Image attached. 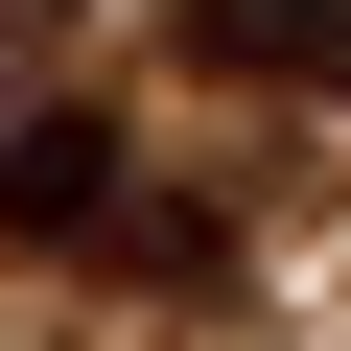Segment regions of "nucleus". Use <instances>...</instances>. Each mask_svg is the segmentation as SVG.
<instances>
[{"label": "nucleus", "instance_id": "nucleus-1", "mask_svg": "<svg viewBox=\"0 0 351 351\" xmlns=\"http://www.w3.org/2000/svg\"><path fill=\"white\" fill-rule=\"evenodd\" d=\"M0 234L24 258H117L141 234V141L117 117H0Z\"/></svg>", "mask_w": 351, "mask_h": 351}, {"label": "nucleus", "instance_id": "nucleus-2", "mask_svg": "<svg viewBox=\"0 0 351 351\" xmlns=\"http://www.w3.org/2000/svg\"><path fill=\"white\" fill-rule=\"evenodd\" d=\"M188 71H234V94H351V0H188Z\"/></svg>", "mask_w": 351, "mask_h": 351}, {"label": "nucleus", "instance_id": "nucleus-3", "mask_svg": "<svg viewBox=\"0 0 351 351\" xmlns=\"http://www.w3.org/2000/svg\"><path fill=\"white\" fill-rule=\"evenodd\" d=\"M0 24H47V0H0Z\"/></svg>", "mask_w": 351, "mask_h": 351}]
</instances>
